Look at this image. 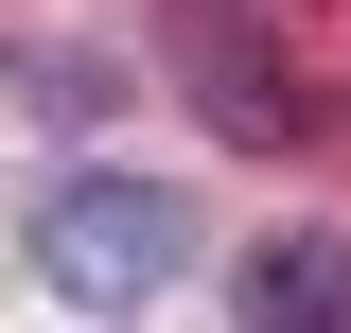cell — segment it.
I'll use <instances>...</instances> for the list:
<instances>
[{
    "instance_id": "3",
    "label": "cell",
    "mask_w": 351,
    "mask_h": 333,
    "mask_svg": "<svg viewBox=\"0 0 351 333\" xmlns=\"http://www.w3.org/2000/svg\"><path fill=\"white\" fill-rule=\"evenodd\" d=\"M246 316H281V333H351V246H334V228L246 246Z\"/></svg>"
},
{
    "instance_id": "4",
    "label": "cell",
    "mask_w": 351,
    "mask_h": 333,
    "mask_svg": "<svg viewBox=\"0 0 351 333\" xmlns=\"http://www.w3.org/2000/svg\"><path fill=\"white\" fill-rule=\"evenodd\" d=\"M0 88H18L36 123H106L141 71H123V53H88V36H18V53H0Z\"/></svg>"
},
{
    "instance_id": "1",
    "label": "cell",
    "mask_w": 351,
    "mask_h": 333,
    "mask_svg": "<svg viewBox=\"0 0 351 333\" xmlns=\"http://www.w3.org/2000/svg\"><path fill=\"white\" fill-rule=\"evenodd\" d=\"M36 281L71 298V316H141V298H176L193 281V193L176 175H53L36 193Z\"/></svg>"
},
{
    "instance_id": "2",
    "label": "cell",
    "mask_w": 351,
    "mask_h": 333,
    "mask_svg": "<svg viewBox=\"0 0 351 333\" xmlns=\"http://www.w3.org/2000/svg\"><path fill=\"white\" fill-rule=\"evenodd\" d=\"M158 53H176V88H193V123H211L228 158H281V140L316 123V88L281 71V36H263L246 0H158Z\"/></svg>"
}]
</instances>
